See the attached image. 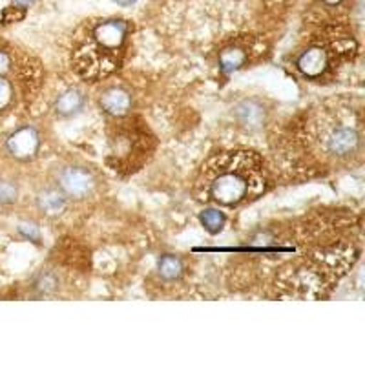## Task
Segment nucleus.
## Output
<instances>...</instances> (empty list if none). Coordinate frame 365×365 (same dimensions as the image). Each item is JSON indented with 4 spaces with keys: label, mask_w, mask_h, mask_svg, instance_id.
Masks as SVG:
<instances>
[{
    "label": "nucleus",
    "mask_w": 365,
    "mask_h": 365,
    "mask_svg": "<svg viewBox=\"0 0 365 365\" xmlns=\"http://www.w3.org/2000/svg\"><path fill=\"white\" fill-rule=\"evenodd\" d=\"M267 168L252 150H230L208 159L201 166L195 194L205 203L240 207L265 192Z\"/></svg>",
    "instance_id": "obj_1"
},
{
    "label": "nucleus",
    "mask_w": 365,
    "mask_h": 365,
    "mask_svg": "<svg viewBox=\"0 0 365 365\" xmlns=\"http://www.w3.org/2000/svg\"><path fill=\"white\" fill-rule=\"evenodd\" d=\"M130 24L125 19L90 21L71 48V68L81 79L97 83L115 73L128 50Z\"/></svg>",
    "instance_id": "obj_2"
},
{
    "label": "nucleus",
    "mask_w": 365,
    "mask_h": 365,
    "mask_svg": "<svg viewBox=\"0 0 365 365\" xmlns=\"http://www.w3.org/2000/svg\"><path fill=\"white\" fill-rule=\"evenodd\" d=\"M356 51V42L341 29L325 31L296 57V70L309 81H322Z\"/></svg>",
    "instance_id": "obj_3"
},
{
    "label": "nucleus",
    "mask_w": 365,
    "mask_h": 365,
    "mask_svg": "<svg viewBox=\"0 0 365 365\" xmlns=\"http://www.w3.org/2000/svg\"><path fill=\"white\" fill-rule=\"evenodd\" d=\"M316 143L325 158L349 159L361 150V128L360 123L336 117V113L324 120V125L314 128Z\"/></svg>",
    "instance_id": "obj_4"
},
{
    "label": "nucleus",
    "mask_w": 365,
    "mask_h": 365,
    "mask_svg": "<svg viewBox=\"0 0 365 365\" xmlns=\"http://www.w3.org/2000/svg\"><path fill=\"white\" fill-rule=\"evenodd\" d=\"M57 182L63 194L66 197H71V200H84L97 187L96 175L84 166H66V168H63L61 174H58Z\"/></svg>",
    "instance_id": "obj_5"
},
{
    "label": "nucleus",
    "mask_w": 365,
    "mask_h": 365,
    "mask_svg": "<svg viewBox=\"0 0 365 365\" xmlns=\"http://www.w3.org/2000/svg\"><path fill=\"white\" fill-rule=\"evenodd\" d=\"M6 154L15 161H31L41 150V133L34 126H21L8 135L4 143Z\"/></svg>",
    "instance_id": "obj_6"
},
{
    "label": "nucleus",
    "mask_w": 365,
    "mask_h": 365,
    "mask_svg": "<svg viewBox=\"0 0 365 365\" xmlns=\"http://www.w3.org/2000/svg\"><path fill=\"white\" fill-rule=\"evenodd\" d=\"M101 108L112 117H125L126 113L132 108V96L130 91L120 86H112L106 88V90L101 93L99 99Z\"/></svg>",
    "instance_id": "obj_7"
},
{
    "label": "nucleus",
    "mask_w": 365,
    "mask_h": 365,
    "mask_svg": "<svg viewBox=\"0 0 365 365\" xmlns=\"http://www.w3.org/2000/svg\"><path fill=\"white\" fill-rule=\"evenodd\" d=\"M37 207L46 216H61L68 207V197L61 188H46V190L38 192Z\"/></svg>",
    "instance_id": "obj_8"
},
{
    "label": "nucleus",
    "mask_w": 365,
    "mask_h": 365,
    "mask_svg": "<svg viewBox=\"0 0 365 365\" xmlns=\"http://www.w3.org/2000/svg\"><path fill=\"white\" fill-rule=\"evenodd\" d=\"M84 93L77 88H70V90H64L61 96L55 101V112L61 117H73L77 113H81V110L84 108Z\"/></svg>",
    "instance_id": "obj_9"
},
{
    "label": "nucleus",
    "mask_w": 365,
    "mask_h": 365,
    "mask_svg": "<svg viewBox=\"0 0 365 365\" xmlns=\"http://www.w3.org/2000/svg\"><path fill=\"white\" fill-rule=\"evenodd\" d=\"M247 58H249V55H247V50L243 46H228L220 53V70L223 73H234V71L245 66Z\"/></svg>",
    "instance_id": "obj_10"
},
{
    "label": "nucleus",
    "mask_w": 365,
    "mask_h": 365,
    "mask_svg": "<svg viewBox=\"0 0 365 365\" xmlns=\"http://www.w3.org/2000/svg\"><path fill=\"white\" fill-rule=\"evenodd\" d=\"M236 117L247 128H259L265 120V112L262 104H257L256 101H245L236 108Z\"/></svg>",
    "instance_id": "obj_11"
},
{
    "label": "nucleus",
    "mask_w": 365,
    "mask_h": 365,
    "mask_svg": "<svg viewBox=\"0 0 365 365\" xmlns=\"http://www.w3.org/2000/svg\"><path fill=\"white\" fill-rule=\"evenodd\" d=\"M182 270H185V267H182L181 257L174 256V254H165L158 263V272L165 282L179 279L182 276Z\"/></svg>",
    "instance_id": "obj_12"
},
{
    "label": "nucleus",
    "mask_w": 365,
    "mask_h": 365,
    "mask_svg": "<svg viewBox=\"0 0 365 365\" xmlns=\"http://www.w3.org/2000/svg\"><path fill=\"white\" fill-rule=\"evenodd\" d=\"M200 221L205 227L208 234H220L223 230L225 223H227V217H225L223 212L220 208H205L200 214Z\"/></svg>",
    "instance_id": "obj_13"
},
{
    "label": "nucleus",
    "mask_w": 365,
    "mask_h": 365,
    "mask_svg": "<svg viewBox=\"0 0 365 365\" xmlns=\"http://www.w3.org/2000/svg\"><path fill=\"white\" fill-rule=\"evenodd\" d=\"M15 84L8 79V75H0V112H6L15 104Z\"/></svg>",
    "instance_id": "obj_14"
},
{
    "label": "nucleus",
    "mask_w": 365,
    "mask_h": 365,
    "mask_svg": "<svg viewBox=\"0 0 365 365\" xmlns=\"http://www.w3.org/2000/svg\"><path fill=\"white\" fill-rule=\"evenodd\" d=\"M57 287H58V282L57 278H55V274L51 272L41 274V278H38L37 282L38 292H42V294H50V292L57 291Z\"/></svg>",
    "instance_id": "obj_15"
},
{
    "label": "nucleus",
    "mask_w": 365,
    "mask_h": 365,
    "mask_svg": "<svg viewBox=\"0 0 365 365\" xmlns=\"http://www.w3.org/2000/svg\"><path fill=\"white\" fill-rule=\"evenodd\" d=\"M17 187L9 181H0V205H9L17 200Z\"/></svg>",
    "instance_id": "obj_16"
},
{
    "label": "nucleus",
    "mask_w": 365,
    "mask_h": 365,
    "mask_svg": "<svg viewBox=\"0 0 365 365\" xmlns=\"http://www.w3.org/2000/svg\"><path fill=\"white\" fill-rule=\"evenodd\" d=\"M19 232H21L22 236L26 237V240H29V241H35V243H37V241L41 240V232H38V228L35 227V225L22 223L21 227H19Z\"/></svg>",
    "instance_id": "obj_17"
},
{
    "label": "nucleus",
    "mask_w": 365,
    "mask_h": 365,
    "mask_svg": "<svg viewBox=\"0 0 365 365\" xmlns=\"http://www.w3.org/2000/svg\"><path fill=\"white\" fill-rule=\"evenodd\" d=\"M13 70V57L8 50H0V75H8Z\"/></svg>",
    "instance_id": "obj_18"
},
{
    "label": "nucleus",
    "mask_w": 365,
    "mask_h": 365,
    "mask_svg": "<svg viewBox=\"0 0 365 365\" xmlns=\"http://www.w3.org/2000/svg\"><path fill=\"white\" fill-rule=\"evenodd\" d=\"M319 2H322L325 8H338V6L344 4L345 0H319Z\"/></svg>",
    "instance_id": "obj_19"
},
{
    "label": "nucleus",
    "mask_w": 365,
    "mask_h": 365,
    "mask_svg": "<svg viewBox=\"0 0 365 365\" xmlns=\"http://www.w3.org/2000/svg\"><path fill=\"white\" fill-rule=\"evenodd\" d=\"M113 2H117V4L120 6H130L133 4V2H137V0H113Z\"/></svg>",
    "instance_id": "obj_20"
}]
</instances>
